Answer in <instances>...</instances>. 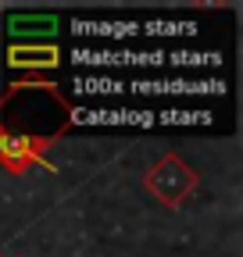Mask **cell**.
Listing matches in <instances>:
<instances>
[{"label": "cell", "mask_w": 243, "mask_h": 257, "mask_svg": "<svg viewBox=\"0 0 243 257\" xmlns=\"http://www.w3.org/2000/svg\"><path fill=\"white\" fill-rule=\"evenodd\" d=\"M0 257H4V253H0Z\"/></svg>", "instance_id": "12"}, {"label": "cell", "mask_w": 243, "mask_h": 257, "mask_svg": "<svg viewBox=\"0 0 243 257\" xmlns=\"http://www.w3.org/2000/svg\"><path fill=\"white\" fill-rule=\"evenodd\" d=\"M72 61L82 68H215V50H133V47H75Z\"/></svg>", "instance_id": "1"}, {"label": "cell", "mask_w": 243, "mask_h": 257, "mask_svg": "<svg viewBox=\"0 0 243 257\" xmlns=\"http://www.w3.org/2000/svg\"><path fill=\"white\" fill-rule=\"evenodd\" d=\"M143 36H193L197 25L193 22H182V18H165V22H140Z\"/></svg>", "instance_id": "10"}, {"label": "cell", "mask_w": 243, "mask_h": 257, "mask_svg": "<svg viewBox=\"0 0 243 257\" xmlns=\"http://www.w3.org/2000/svg\"><path fill=\"white\" fill-rule=\"evenodd\" d=\"M72 125H136L150 128L154 111H133V107H72L68 111Z\"/></svg>", "instance_id": "5"}, {"label": "cell", "mask_w": 243, "mask_h": 257, "mask_svg": "<svg viewBox=\"0 0 243 257\" xmlns=\"http://www.w3.org/2000/svg\"><path fill=\"white\" fill-rule=\"evenodd\" d=\"M211 111H154V125H211Z\"/></svg>", "instance_id": "11"}, {"label": "cell", "mask_w": 243, "mask_h": 257, "mask_svg": "<svg viewBox=\"0 0 243 257\" xmlns=\"http://www.w3.org/2000/svg\"><path fill=\"white\" fill-rule=\"evenodd\" d=\"M126 93L129 96H222L225 93V82L222 79H133L126 82Z\"/></svg>", "instance_id": "4"}, {"label": "cell", "mask_w": 243, "mask_h": 257, "mask_svg": "<svg viewBox=\"0 0 243 257\" xmlns=\"http://www.w3.org/2000/svg\"><path fill=\"white\" fill-rule=\"evenodd\" d=\"M8 32L18 36V40H25V36L54 40L57 36V18L54 15H11L8 18Z\"/></svg>", "instance_id": "8"}, {"label": "cell", "mask_w": 243, "mask_h": 257, "mask_svg": "<svg viewBox=\"0 0 243 257\" xmlns=\"http://www.w3.org/2000/svg\"><path fill=\"white\" fill-rule=\"evenodd\" d=\"M72 32L82 40H133L140 36V22H93V18H79L72 22Z\"/></svg>", "instance_id": "7"}, {"label": "cell", "mask_w": 243, "mask_h": 257, "mask_svg": "<svg viewBox=\"0 0 243 257\" xmlns=\"http://www.w3.org/2000/svg\"><path fill=\"white\" fill-rule=\"evenodd\" d=\"M72 86L79 96H126V82L107 75H79Z\"/></svg>", "instance_id": "9"}, {"label": "cell", "mask_w": 243, "mask_h": 257, "mask_svg": "<svg viewBox=\"0 0 243 257\" xmlns=\"http://www.w3.org/2000/svg\"><path fill=\"white\" fill-rule=\"evenodd\" d=\"M61 50L54 43H11L8 68H57Z\"/></svg>", "instance_id": "6"}, {"label": "cell", "mask_w": 243, "mask_h": 257, "mask_svg": "<svg viewBox=\"0 0 243 257\" xmlns=\"http://www.w3.org/2000/svg\"><path fill=\"white\" fill-rule=\"evenodd\" d=\"M193 186H197L193 168H186L175 154H168L161 165H154V168H150V175H147V189L154 193V197H161L168 207H179Z\"/></svg>", "instance_id": "3"}, {"label": "cell", "mask_w": 243, "mask_h": 257, "mask_svg": "<svg viewBox=\"0 0 243 257\" xmlns=\"http://www.w3.org/2000/svg\"><path fill=\"white\" fill-rule=\"evenodd\" d=\"M57 140L54 136H43V133H15V128H4L0 125V165L15 175H25L33 165L47 168V172H57L50 161H47V150L54 147Z\"/></svg>", "instance_id": "2"}]
</instances>
